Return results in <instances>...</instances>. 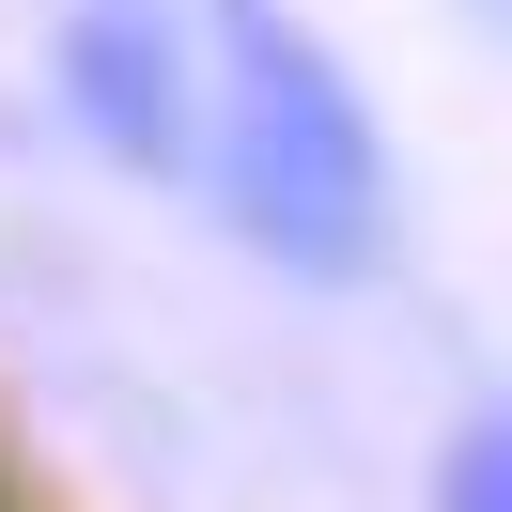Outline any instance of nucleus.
<instances>
[{
    "label": "nucleus",
    "mask_w": 512,
    "mask_h": 512,
    "mask_svg": "<svg viewBox=\"0 0 512 512\" xmlns=\"http://www.w3.org/2000/svg\"><path fill=\"white\" fill-rule=\"evenodd\" d=\"M63 109L125 171H202V109H187V32H171V0H78L63 16Z\"/></svg>",
    "instance_id": "obj_2"
},
{
    "label": "nucleus",
    "mask_w": 512,
    "mask_h": 512,
    "mask_svg": "<svg viewBox=\"0 0 512 512\" xmlns=\"http://www.w3.org/2000/svg\"><path fill=\"white\" fill-rule=\"evenodd\" d=\"M233 32V218L295 264V280H373L388 249V156L357 78L295 32L280 0H218Z\"/></svg>",
    "instance_id": "obj_1"
},
{
    "label": "nucleus",
    "mask_w": 512,
    "mask_h": 512,
    "mask_svg": "<svg viewBox=\"0 0 512 512\" xmlns=\"http://www.w3.org/2000/svg\"><path fill=\"white\" fill-rule=\"evenodd\" d=\"M435 512H512V466H497V419H466L435 466Z\"/></svg>",
    "instance_id": "obj_3"
}]
</instances>
